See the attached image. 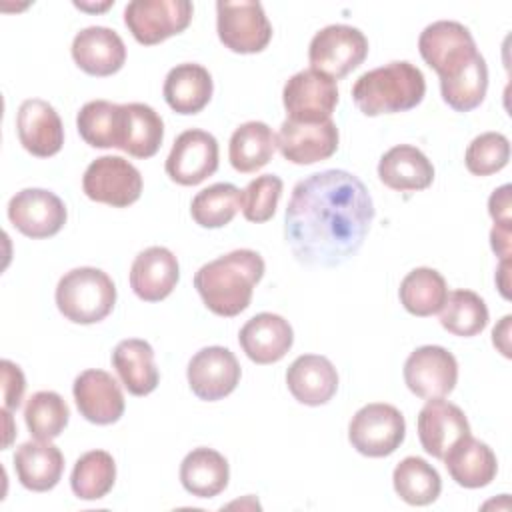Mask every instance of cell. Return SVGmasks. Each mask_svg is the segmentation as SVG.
I'll return each instance as SVG.
<instances>
[{
  "label": "cell",
  "mask_w": 512,
  "mask_h": 512,
  "mask_svg": "<svg viewBox=\"0 0 512 512\" xmlns=\"http://www.w3.org/2000/svg\"><path fill=\"white\" fill-rule=\"evenodd\" d=\"M374 220L364 182L346 170H322L300 180L284 216L286 242L298 262L332 268L352 258Z\"/></svg>",
  "instance_id": "obj_1"
},
{
  "label": "cell",
  "mask_w": 512,
  "mask_h": 512,
  "mask_svg": "<svg viewBox=\"0 0 512 512\" xmlns=\"http://www.w3.org/2000/svg\"><path fill=\"white\" fill-rule=\"evenodd\" d=\"M264 260L256 250H232L194 274V288L204 306L224 318L238 316L250 306L254 286L264 276Z\"/></svg>",
  "instance_id": "obj_2"
},
{
  "label": "cell",
  "mask_w": 512,
  "mask_h": 512,
  "mask_svg": "<svg viewBox=\"0 0 512 512\" xmlns=\"http://www.w3.org/2000/svg\"><path fill=\"white\" fill-rule=\"evenodd\" d=\"M426 94L420 68L400 60L364 72L352 86V98L362 114L380 116L416 108Z\"/></svg>",
  "instance_id": "obj_3"
},
{
  "label": "cell",
  "mask_w": 512,
  "mask_h": 512,
  "mask_svg": "<svg viewBox=\"0 0 512 512\" xmlns=\"http://www.w3.org/2000/svg\"><path fill=\"white\" fill-rule=\"evenodd\" d=\"M114 304L116 286L100 268L80 266L58 280L56 306L74 324H96L112 312Z\"/></svg>",
  "instance_id": "obj_4"
},
{
  "label": "cell",
  "mask_w": 512,
  "mask_h": 512,
  "mask_svg": "<svg viewBox=\"0 0 512 512\" xmlns=\"http://www.w3.org/2000/svg\"><path fill=\"white\" fill-rule=\"evenodd\" d=\"M418 50L440 80H452L462 74L478 54L470 30L454 20L428 24L418 38Z\"/></svg>",
  "instance_id": "obj_5"
},
{
  "label": "cell",
  "mask_w": 512,
  "mask_h": 512,
  "mask_svg": "<svg viewBox=\"0 0 512 512\" xmlns=\"http://www.w3.org/2000/svg\"><path fill=\"white\" fill-rule=\"evenodd\" d=\"M406 436L402 412L384 402L362 406L350 420L348 440L356 452L368 458L390 456L400 448Z\"/></svg>",
  "instance_id": "obj_6"
},
{
  "label": "cell",
  "mask_w": 512,
  "mask_h": 512,
  "mask_svg": "<svg viewBox=\"0 0 512 512\" xmlns=\"http://www.w3.org/2000/svg\"><path fill=\"white\" fill-rule=\"evenodd\" d=\"M368 56V38L354 26L330 24L314 34L308 48L312 70L340 80Z\"/></svg>",
  "instance_id": "obj_7"
},
{
  "label": "cell",
  "mask_w": 512,
  "mask_h": 512,
  "mask_svg": "<svg viewBox=\"0 0 512 512\" xmlns=\"http://www.w3.org/2000/svg\"><path fill=\"white\" fill-rule=\"evenodd\" d=\"M220 42L236 54L262 52L272 40V24L260 2H216Z\"/></svg>",
  "instance_id": "obj_8"
},
{
  "label": "cell",
  "mask_w": 512,
  "mask_h": 512,
  "mask_svg": "<svg viewBox=\"0 0 512 512\" xmlns=\"http://www.w3.org/2000/svg\"><path fill=\"white\" fill-rule=\"evenodd\" d=\"M192 14L188 0H134L124 8V24L138 44L154 46L184 32Z\"/></svg>",
  "instance_id": "obj_9"
},
{
  "label": "cell",
  "mask_w": 512,
  "mask_h": 512,
  "mask_svg": "<svg viewBox=\"0 0 512 512\" xmlns=\"http://www.w3.org/2000/svg\"><path fill=\"white\" fill-rule=\"evenodd\" d=\"M82 190L94 202L126 208L142 194V174L122 156H100L88 164Z\"/></svg>",
  "instance_id": "obj_10"
},
{
  "label": "cell",
  "mask_w": 512,
  "mask_h": 512,
  "mask_svg": "<svg viewBox=\"0 0 512 512\" xmlns=\"http://www.w3.org/2000/svg\"><path fill=\"white\" fill-rule=\"evenodd\" d=\"M288 120L322 122L328 120L338 104L336 80L318 70H300L288 78L282 90Z\"/></svg>",
  "instance_id": "obj_11"
},
{
  "label": "cell",
  "mask_w": 512,
  "mask_h": 512,
  "mask_svg": "<svg viewBox=\"0 0 512 512\" xmlns=\"http://www.w3.org/2000/svg\"><path fill=\"white\" fill-rule=\"evenodd\" d=\"M404 382L412 394L424 400L444 398L458 382V362L442 346H420L404 362Z\"/></svg>",
  "instance_id": "obj_12"
},
{
  "label": "cell",
  "mask_w": 512,
  "mask_h": 512,
  "mask_svg": "<svg viewBox=\"0 0 512 512\" xmlns=\"http://www.w3.org/2000/svg\"><path fill=\"white\" fill-rule=\"evenodd\" d=\"M12 226L28 238L40 240L58 234L68 218L64 202L50 190L24 188L8 202Z\"/></svg>",
  "instance_id": "obj_13"
},
{
  "label": "cell",
  "mask_w": 512,
  "mask_h": 512,
  "mask_svg": "<svg viewBox=\"0 0 512 512\" xmlns=\"http://www.w3.org/2000/svg\"><path fill=\"white\" fill-rule=\"evenodd\" d=\"M166 174L180 186H196L218 170V142L200 128L184 130L166 158Z\"/></svg>",
  "instance_id": "obj_14"
},
{
  "label": "cell",
  "mask_w": 512,
  "mask_h": 512,
  "mask_svg": "<svg viewBox=\"0 0 512 512\" xmlns=\"http://www.w3.org/2000/svg\"><path fill=\"white\" fill-rule=\"evenodd\" d=\"M240 376L242 370L234 352L224 346H206L198 350L186 368L190 390L206 402H216L232 394Z\"/></svg>",
  "instance_id": "obj_15"
},
{
  "label": "cell",
  "mask_w": 512,
  "mask_h": 512,
  "mask_svg": "<svg viewBox=\"0 0 512 512\" xmlns=\"http://www.w3.org/2000/svg\"><path fill=\"white\" fill-rule=\"evenodd\" d=\"M338 128L332 118L322 122H296L284 120L276 134L280 154L300 166H308L330 158L338 150Z\"/></svg>",
  "instance_id": "obj_16"
},
{
  "label": "cell",
  "mask_w": 512,
  "mask_h": 512,
  "mask_svg": "<svg viewBox=\"0 0 512 512\" xmlns=\"http://www.w3.org/2000/svg\"><path fill=\"white\" fill-rule=\"evenodd\" d=\"M72 394L80 416L92 424H114L124 414V396L120 384L104 370L90 368L80 372L74 380Z\"/></svg>",
  "instance_id": "obj_17"
},
{
  "label": "cell",
  "mask_w": 512,
  "mask_h": 512,
  "mask_svg": "<svg viewBox=\"0 0 512 512\" xmlns=\"http://www.w3.org/2000/svg\"><path fill=\"white\" fill-rule=\"evenodd\" d=\"M418 438L426 454L442 460L448 450L470 434L466 414L442 398L428 400L418 412Z\"/></svg>",
  "instance_id": "obj_18"
},
{
  "label": "cell",
  "mask_w": 512,
  "mask_h": 512,
  "mask_svg": "<svg viewBox=\"0 0 512 512\" xmlns=\"http://www.w3.org/2000/svg\"><path fill=\"white\" fill-rule=\"evenodd\" d=\"M18 140L32 156L50 158L64 144V126L52 104L40 98H28L16 114Z\"/></svg>",
  "instance_id": "obj_19"
},
{
  "label": "cell",
  "mask_w": 512,
  "mask_h": 512,
  "mask_svg": "<svg viewBox=\"0 0 512 512\" xmlns=\"http://www.w3.org/2000/svg\"><path fill=\"white\" fill-rule=\"evenodd\" d=\"M72 58L90 76H112L126 62V46L118 32L106 26L82 28L72 40Z\"/></svg>",
  "instance_id": "obj_20"
},
{
  "label": "cell",
  "mask_w": 512,
  "mask_h": 512,
  "mask_svg": "<svg viewBox=\"0 0 512 512\" xmlns=\"http://www.w3.org/2000/svg\"><path fill=\"white\" fill-rule=\"evenodd\" d=\"M178 278V258L164 246L142 250L130 268V288L144 302H160L170 296Z\"/></svg>",
  "instance_id": "obj_21"
},
{
  "label": "cell",
  "mask_w": 512,
  "mask_h": 512,
  "mask_svg": "<svg viewBox=\"0 0 512 512\" xmlns=\"http://www.w3.org/2000/svg\"><path fill=\"white\" fill-rule=\"evenodd\" d=\"M238 342L252 362L274 364L292 348L294 332L290 322L282 316L260 312L240 328Z\"/></svg>",
  "instance_id": "obj_22"
},
{
  "label": "cell",
  "mask_w": 512,
  "mask_h": 512,
  "mask_svg": "<svg viewBox=\"0 0 512 512\" xmlns=\"http://www.w3.org/2000/svg\"><path fill=\"white\" fill-rule=\"evenodd\" d=\"M286 386L300 404L322 406L338 390V372L326 356L302 354L288 366Z\"/></svg>",
  "instance_id": "obj_23"
},
{
  "label": "cell",
  "mask_w": 512,
  "mask_h": 512,
  "mask_svg": "<svg viewBox=\"0 0 512 512\" xmlns=\"http://www.w3.org/2000/svg\"><path fill=\"white\" fill-rule=\"evenodd\" d=\"M164 140V122L160 114L142 102L120 104L118 148L134 158L154 156Z\"/></svg>",
  "instance_id": "obj_24"
},
{
  "label": "cell",
  "mask_w": 512,
  "mask_h": 512,
  "mask_svg": "<svg viewBox=\"0 0 512 512\" xmlns=\"http://www.w3.org/2000/svg\"><path fill=\"white\" fill-rule=\"evenodd\" d=\"M378 176L384 186L396 192L424 190L434 180V166L428 156L410 144H398L382 154Z\"/></svg>",
  "instance_id": "obj_25"
},
{
  "label": "cell",
  "mask_w": 512,
  "mask_h": 512,
  "mask_svg": "<svg viewBox=\"0 0 512 512\" xmlns=\"http://www.w3.org/2000/svg\"><path fill=\"white\" fill-rule=\"evenodd\" d=\"M162 92L166 104L176 114H198L208 106L214 82L202 64L184 62L166 74Z\"/></svg>",
  "instance_id": "obj_26"
},
{
  "label": "cell",
  "mask_w": 512,
  "mask_h": 512,
  "mask_svg": "<svg viewBox=\"0 0 512 512\" xmlns=\"http://www.w3.org/2000/svg\"><path fill=\"white\" fill-rule=\"evenodd\" d=\"M442 460L452 480L464 488H484L498 472V460L492 448L470 434L458 440Z\"/></svg>",
  "instance_id": "obj_27"
},
{
  "label": "cell",
  "mask_w": 512,
  "mask_h": 512,
  "mask_svg": "<svg viewBox=\"0 0 512 512\" xmlns=\"http://www.w3.org/2000/svg\"><path fill=\"white\" fill-rule=\"evenodd\" d=\"M14 468L26 490L48 492L62 478L64 456L60 448L46 440L24 442L14 452Z\"/></svg>",
  "instance_id": "obj_28"
},
{
  "label": "cell",
  "mask_w": 512,
  "mask_h": 512,
  "mask_svg": "<svg viewBox=\"0 0 512 512\" xmlns=\"http://www.w3.org/2000/svg\"><path fill=\"white\" fill-rule=\"evenodd\" d=\"M112 366L132 396H146L156 390L160 372L154 364V350L146 340L126 338L112 352Z\"/></svg>",
  "instance_id": "obj_29"
},
{
  "label": "cell",
  "mask_w": 512,
  "mask_h": 512,
  "mask_svg": "<svg viewBox=\"0 0 512 512\" xmlns=\"http://www.w3.org/2000/svg\"><path fill=\"white\" fill-rule=\"evenodd\" d=\"M228 460L206 446L188 452L180 464V482L186 492L198 498H214L228 486Z\"/></svg>",
  "instance_id": "obj_30"
},
{
  "label": "cell",
  "mask_w": 512,
  "mask_h": 512,
  "mask_svg": "<svg viewBox=\"0 0 512 512\" xmlns=\"http://www.w3.org/2000/svg\"><path fill=\"white\" fill-rule=\"evenodd\" d=\"M276 136L266 122L250 120L240 124L232 136L228 146V158L236 172L250 174L264 168L274 154Z\"/></svg>",
  "instance_id": "obj_31"
},
{
  "label": "cell",
  "mask_w": 512,
  "mask_h": 512,
  "mask_svg": "<svg viewBox=\"0 0 512 512\" xmlns=\"http://www.w3.org/2000/svg\"><path fill=\"white\" fill-rule=\"evenodd\" d=\"M402 306L420 318L438 314L448 298V286L444 276L434 268H414L408 272L398 288Z\"/></svg>",
  "instance_id": "obj_32"
},
{
  "label": "cell",
  "mask_w": 512,
  "mask_h": 512,
  "mask_svg": "<svg viewBox=\"0 0 512 512\" xmlns=\"http://www.w3.org/2000/svg\"><path fill=\"white\" fill-rule=\"evenodd\" d=\"M392 484L396 494L410 506H428L442 490L438 470L418 456H406L396 464Z\"/></svg>",
  "instance_id": "obj_33"
},
{
  "label": "cell",
  "mask_w": 512,
  "mask_h": 512,
  "mask_svg": "<svg viewBox=\"0 0 512 512\" xmlns=\"http://www.w3.org/2000/svg\"><path fill=\"white\" fill-rule=\"evenodd\" d=\"M116 482V462L106 450H90L82 454L70 476L72 492L80 500L104 498Z\"/></svg>",
  "instance_id": "obj_34"
},
{
  "label": "cell",
  "mask_w": 512,
  "mask_h": 512,
  "mask_svg": "<svg viewBox=\"0 0 512 512\" xmlns=\"http://www.w3.org/2000/svg\"><path fill=\"white\" fill-rule=\"evenodd\" d=\"M440 324L454 336H476L488 324V306L472 290H454L440 310Z\"/></svg>",
  "instance_id": "obj_35"
},
{
  "label": "cell",
  "mask_w": 512,
  "mask_h": 512,
  "mask_svg": "<svg viewBox=\"0 0 512 512\" xmlns=\"http://www.w3.org/2000/svg\"><path fill=\"white\" fill-rule=\"evenodd\" d=\"M240 196L242 190L230 182L212 184L192 198L190 214L202 228H222L230 224L240 210Z\"/></svg>",
  "instance_id": "obj_36"
},
{
  "label": "cell",
  "mask_w": 512,
  "mask_h": 512,
  "mask_svg": "<svg viewBox=\"0 0 512 512\" xmlns=\"http://www.w3.org/2000/svg\"><path fill=\"white\" fill-rule=\"evenodd\" d=\"M70 410L64 398L52 390L32 394L24 408V422L36 440H54L68 426Z\"/></svg>",
  "instance_id": "obj_37"
},
{
  "label": "cell",
  "mask_w": 512,
  "mask_h": 512,
  "mask_svg": "<svg viewBox=\"0 0 512 512\" xmlns=\"http://www.w3.org/2000/svg\"><path fill=\"white\" fill-rule=\"evenodd\" d=\"M76 128L82 140L94 148H118L120 104L108 100L86 102L76 116Z\"/></svg>",
  "instance_id": "obj_38"
},
{
  "label": "cell",
  "mask_w": 512,
  "mask_h": 512,
  "mask_svg": "<svg viewBox=\"0 0 512 512\" xmlns=\"http://www.w3.org/2000/svg\"><path fill=\"white\" fill-rule=\"evenodd\" d=\"M488 90V66L478 52L462 74L452 80H440L442 100L456 112H470L478 108Z\"/></svg>",
  "instance_id": "obj_39"
},
{
  "label": "cell",
  "mask_w": 512,
  "mask_h": 512,
  "mask_svg": "<svg viewBox=\"0 0 512 512\" xmlns=\"http://www.w3.org/2000/svg\"><path fill=\"white\" fill-rule=\"evenodd\" d=\"M510 160V142L500 132H484L466 148V168L474 176H490L500 172Z\"/></svg>",
  "instance_id": "obj_40"
},
{
  "label": "cell",
  "mask_w": 512,
  "mask_h": 512,
  "mask_svg": "<svg viewBox=\"0 0 512 512\" xmlns=\"http://www.w3.org/2000/svg\"><path fill=\"white\" fill-rule=\"evenodd\" d=\"M282 188V178L276 174H264L248 182L240 196V210L244 218L256 224L268 222L278 208Z\"/></svg>",
  "instance_id": "obj_41"
},
{
  "label": "cell",
  "mask_w": 512,
  "mask_h": 512,
  "mask_svg": "<svg viewBox=\"0 0 512 512\" xmlns=\"http://www.w3.org/2000/svg\"><path fill=\"white\" fill-rule=\"evenodd\" d=\"M2 394H4V410L12 412V410H18L20 402H22V396H24V388H26V382H24V374L22 370L10 362V360H2Z\"/></svg>",
  "instance_id": "obj_42"
},
{
  "label": "cell",
  "mask_w": 512,
  "mask_h": 512,
  "mask_svg": "<svg viewBox=\"0 0 512 512\" xmlns=\"http://www.w3.org/2000/svg\"><path fill=\"white\" fill-rule=\"evenodd\" d=\"M510 184H504L500 188H496L490 198H488V212L494 220V226H504L510 228L512 220H510Z\"/></svg>",
  "instance_id": "obj_43"
},
{
  "label": "cell",
  "mask_w": 512,
  "mask_h": 512,
  "mask_svg": "<svg viewBox=\"0 0 512 512\" xmlns=\"http://www.w3.org/2000/svg\"><path fill=\"white\" fill-rule=\"evenodd\" d=\"M490 244H492V250L502 260H506L510 256V228L494 226L492 232H490Z\"/></svg>",
  "instance_id": "obj_44"
},
{
  "label": "cell",
  "mask_w": 512,
  "mask_h": 512,
  "mask_svg": "<svg viewBox=\"0 0 512 512\" xmlns=\"http://www.w3.org/2000/svg\"><path fill=\"white\" fill-rule=\"evenodd\" d=\"M510 320L512 316H504L502 322L492 330V342L506 358H510Z\"/></svg>",
  "instance_id": "obj_45"
},
{
  "label": "cell",
  "mask_w": 512,
  "mask_h": 512,
  "mask_svg": "<svg viewBox=\"0 0 512 512\" xmlns=\"http://www.w3.org/2000/svg\"><path fill=\"white\" fill-rule=\"evenodd\" d=\"M508 266H510V258H506V260H502L500 262V268H498V276H502V278H498V288H500V292H502V296L504 298H510V294H508Z\"/></svg>",
  "instance_id": "obj_46"
}]
</instances>
